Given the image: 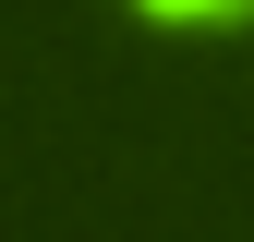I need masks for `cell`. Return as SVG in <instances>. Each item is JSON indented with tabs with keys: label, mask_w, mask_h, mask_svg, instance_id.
I'll list each match as a JSON object with an SVG mask.
<instances>
[{
	"label": "cell",
	"mask_w": 254,
	"mask_h": 242,
	"mask_svg": "<svg viewBox=\"0 0 254 242\" xmlns=\"http://www.w3.org/2000/svg\"><path fill=\"white\" fill-rule=\"evenodd\" d=\"M145 12H242V0H145Z\"/></svg>",
	"instance_id": "6da1fadb"
}]
</instances>
